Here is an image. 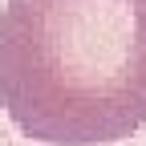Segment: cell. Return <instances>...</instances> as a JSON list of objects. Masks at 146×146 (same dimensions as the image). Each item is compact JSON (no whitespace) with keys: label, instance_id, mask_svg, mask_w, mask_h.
I'll return each instance as SVG.
<instances>
[{"label":"cell","instance_id":"obj_1","mask_svg":"<svg viewBox=\"0 0 146 146\" xmlns=\"http://www.w3.org/2000/svg\"><path fill=\"white\" fill-rule=\"evenodd\" d=\"M0 110L41 146H114L146 130V0H8Z\"/></svg>","mask_w":146,"mask_h":146}]
</instances>
